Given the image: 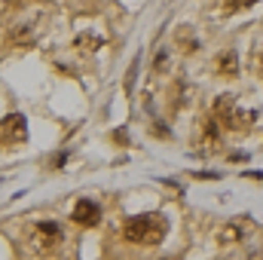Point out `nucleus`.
I'll list each match as a JSON object with an SVG mask.
<instances>
[{
	"mask_svg": "<svg viewBox=\"0 0 263 260\" xmlns=\"http://www.w3.org/2000/svg\"><path fill=\"white\" fill-rule=\"evenodd\" d=\"M257 67H260V77H263V52H260V59H257Z\"/></svg>",
	"mask_w": 263,
	"mask_h": 260,
	"instance_id": "1a4fd4ad",
	"label": "nucleus"
},
{
	"mask_svg": "<svg viewBox=\"0 0 263 260\" xmlns=\"http://www.w3.org/2000/svg\"><path fill=\"white\" fill-rule=\"evenodd\" d=\"M165 233H168L165 214H135L123 227V236L135 245H159Z\"/></svg>",
	"mask_w": 263,
	"mask_h": 260,
	"instance_id": "f257e3e1",
	"label": "nucleus"
},
{
	"mask_svg": "<svg viewBox=\"0 0 263 260\" xmlns=\"http://www.w3.org/2000/svg\"><path fill=\"white\" fill-rule=\"evenodd\" d=\"M217 65H220V73H223V77H233V73L239 70V62H236V55H233V52H223Z\"/></svg>",
	"mask_w": 263,
	"mask_h": 260,
	"instance_id": "423d86ee",
	"label": "nucleus"
},
{
	"mask_svg": "<svg viewBox=\"0 0 263 260\" xmlns=\"http://www.w3.org/2000/svg\"><path fill=\"white\" fill-rule=\"evenodd\" d=\"M77 43H80V46H101V40H98V37H80Z\"/></svg>",
	"mask_w": 263,
	"mask_h": 260,
	"instance_id": "0eeeda50",
	"label": "nucleus"
},
{
	"mask_svg": "<svg viewBox=\"0 0 263 260\" xmlns=\"http://www.w3.org/2000/svg\"><path fill=\"white\" fill-rule=\"evenodd\" d=\"M28 138V126H25V117L22 114H9L0 120V144L6 147H15Z\"/></svg>",
	"mask_w": 263,
	"mask_h": 260,
	"instance_id": "7ed1b4c3",
	"label": "nucleus"
},
{
	"mask_svg": "<svg viewBox=\"0 0 263 260\" xmlns=\"http://www.w3.org/2000/svg\"><path fill=\"white\" fill-rule=\"evenodd\" d=\"M59 242H62V227L52 224V220H40L37 236H34V245H37V248H52V245H59Z\"/></svg>",
	"mask_w": 263,
	"mask_h": 260,
	"instance_id": "39448f33",
	"label": "nucleus"
},
{
	"mask_svg": "<svg viewBox=\"0 0 263 260\" xmlns=\"http://www.w3.org/2000/svg\"><path fill=\"white\" fill-rule=\"evenodd\" d=\"M70 220H77L80 227H95V224L101 220V208H98V202H92V199H80V202L73 205V211H70Z\"/></svg>",
	"mask_w": 263,
	"mask_h": 260,
	"instance_id": "20e7f679",
	"label": "nucleus"
},
{
	"mask_svg": "<svg viewBox=\"0 0 263 260\" xmlns=\"http://www.w3.org/2000/svg\"><path fill=\"white\" fill-rule=\"evenodd\" d=\"M257 0H230V9H242V6H254Z\"/></svg>",
	"mask_w": 263,
	"mask_h": 260,
	"instance_id": "6e6552de",
	"label": "nucleus"
},
{
	"mask_svg": "<svg viewBox=\"0 0 263 260\" xmlns=\"http://www.w3.org/2000/svg\"><path fill=\"white\" fill-rule=\"evenodd\" d=\"M214 117H217L227 129H248V123H254V114H242L233 95H220V98H217Z\"/></svg>",
	"mask_w": 263,
	"mask_h": 260,
	"instance_id": "f03ea898",
	"label": "nucleus"
}]
</instances>
